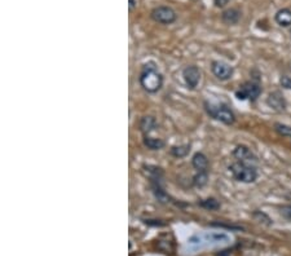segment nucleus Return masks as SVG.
<instances>
[{"instance_id": "obj_1", "label": "nucleus", "mask_w": 291, "mask_h": 256, "mask_svg": "<svg viewBox=\"0 0 291 256\" xmlns=\"http://www.w3.org/2000/svg\"><path fill=\"white\" fill-rule=\"evenodd\" d=\"M140 85L147 93H155L162 88L163 85V76L158 72L157 65L154 62H147L141 70L140 78H139Z\"/></svg>"}, {"instance_id": "obj_2", "label": "nucleus", "mask_w": 291, "mask_h": 256, "mask_svg": "<svg viewBox=\"0 0 291 256\" xmlns=\"http://www.w3.org/2000/svg\"><path fill=\"white\" fill-rule=\"evenodd\" d=\"M229 171L233 179L243 184H251L255 183L257 179L256 168L251 164L242 163V162H234L229 166Z\"/></svg>"}, {"instance_id": "obj_3", "label": "nucleus", "mask_w": 291, "mask_h": 256, "mask_svg": "<svg viewBox=\"0 0 291 256\" xmlns=\"http://www.w3.org/2000/svg\"><path fill=\"white\" fill-rule=\"evenodd\" d=\"M205 109L210 116H213L216 120H220L221 123L232 126L236 122V115L233 113V110L225 104L205 103Z\"/></svg>"}, {"instance_id": "obj_4", "label": "nucleus", "mask_w": 291, "mask_h": 256, "mask_svg": "<svg viewBox=\"0 0 291 256\" xmlns=\"http://www.w3.org/2000/svg\"><path fill=\"white\" fill-rule=\"evenodd\" d=\"M261 92H263V89H261L260 84L251 80V82H245L241 85L240 89L236 92V97L241 101H245V100L256 101Z\"/></svg>"}, {"instance_id": "obj_5", "label": "nucleus", "mask_w": 291, "mask_h": 256, "mask_svg": "<svg viewBox=\"0 0 291 256\" xmlns=\"http://www.w3.org/2000/svg\"><path fill=\"white\" fill-rule=\"evenodd\" d=\"M151 20L158 22V24L162 25H171L174 24L176 18H178V14L172 9L171 7H166V5H159V7H155L154 9L150 12Z\"/></svg>"}, {"instance_id": "obj_6", "label": "nucleus", "mask_w": 291, "mask_h": 256, "mask_svg": "<svg viewBox=\"0 0 291 256\" xmlns=\"http://www.w3.org/2000/svg\"><path fill=\"white\" fill-rule=\"evenodd\" d=\"M233 157L236 158L237 162H242V163L251 164V166H254V164H256L259 162L256 155L246 145H237L234 147V150H233Z\"/></svg>"}, {"instance_id": "obj_7", "label": "nucleus", "mask_w": 291, "mask_h": 256, "mask_svg": "<svg viewBox=\"0 0 291 256\" xmlns=\"http://www.w3.org/2000/svg\"><path fill=\"white\" fill-rule=\"evenodd\" d=\"M211 72H213L214 75L216 78L219 79V80H229L230 78L233 76V68L230 65H228L226 62L223 61H213L211 62Z\"/></svg>"}, {"instance_id": "obj_8", "label": "nucleus", "mask_w": 291, "mask_h": 256, "mask_svg": "<svg viewBox=\"0 0 291 256\" xmlns=\"http://www.w3.org/2000/svg\"><path fill=\"white\" fill-rule=\"evenodd\" d=\"M182 79L189 89H195L201 82V72L197 66H186L182 70Z\"/></svg>"}, {"instance_id": "obj_9", "label": "nucleus", "mask_w": 291, "mask_h": 256, "mask_svg": "<svg viewBox=\"0 0 291 256\" xmlns=\"http://www.w3.org/2000/svg\"><path fill=\"white\" fill-rule=\"evenodd\" d=\"M267 105L276 113H282L286 110L288 103H286L284 95L280 91H274V92H271L268 95Z\"/></svg>"}, {"instance_id": "obj_10", "label": "nucleus", "mask_w": 291, "mask_h": 256, "mask_svg": "<svg viewBox=\"0 0 291 256\" xmlns=\"http://www.w3.org/2000/svg\"><path fill=\"white\" fill-rule=\"evenodd\" d=\"M242 18V12L238 8H228L221 13V21L226 25H237Z\"/></svg>"}, {"instance_id": "obj_11", "label": "nucleus", "mask_w": 291, "mask_h": 256, "mask_svg": "<svg viewBox=\"0 0 291 256\" xmlns=\"http://www.w3.org/2000/svg\"><path fill=\"white\" fill-rule=\"evenodd\" d=\"M274 21L281 28H291V9L290 8H281L274 14Z\"/></svg>"}, {"instance_id": "obj_12", "label": "nucleus", "mask_w": 291, "mask_h": 256, "mask_svg": "<svg viewBox=\"0 0 291 256\" xmlns=\"http://www.w3.org/2000/svg\"><path fill=\"white\" fill-rule=\"evenodd\" d=\"M139 127H140L141 133L146 136L150 132L157 128V120L153 118V116H143L140 120V123H139Z\"/></svg>"}, {"instance_id": "obj_13", "label": "nucleus", "mask_w": 291, "mask_h": 256, "mask_svg": "<svg viewBox=\"0 0 291 256\" xmlns=\"http://www.w3.org/2000/svg\"><path fill=\"white\" fill-rule=\"evenodd\" d=\"M192 164L197 171L209 170V159L203 153H195L192 158Z\"/></svg>"}, {"instance_id": "obj_14", "label": "nucleus", "mask_w": 291, "mask_h": 256, "mask_svg": "<svg viewBox=\"0 0 291 256\" xmlns=\"http://www.w3.org/2000/svg\"><path fill=\"white\" fill-rule=\"evenodd\" d=\"M144 145L150 150H159L165 146L166 144L161 139H155V137H150L149 135H146V136H144Z\"/></svg>"}, {"instance_id": "obj_15", "label": "nucleus", "mask_w": 291, "mask_h": 256, "mask_svg": "<svg viewBox=\"0 0 291 256\" xmlns=\"http://www.w3.org/2000/svg\"><path fill=\"white\" fill-rule=\"evenodd\" d=\"M209 183V174L207 171H198L193 178V185L195 188H203Z\"/></svg>"}, {"instance_id": "obj_16", "label": "nucleus", "mask_w": 291, "mask_h": 256, "mask_svg": "<svg viewBox=\"0 0 291 256\" xmlns=\"http://www.w3.org/2000/svg\"><path fill=\"white\" fill-rule=\"evenodd\" d=\"M253 218L255 219V221H257L259 224H263V225L265 226L273 225V220H272V219L263 211L253 212Z\"/></svg>"}, {"instance_id": "obj_17", "label": "nucleus", "mask_w": 291, "mask_h": 256, "mask_svg": "<svg viewBox=\"0 0 291 256\" xmlns=\"http://www.w3.org/2000/svg\"><path fill=\"white\" fill-rule=\"evenodd\" d=\"M189 150H190V145H179L171 147V154L176 158H184L188 155Z\"/></svg>"}, {"instance_id": "obj_18", "label": "nucleus", "mask_w": 291, "mask_h": 256, "mask_svg": "<svg viewBox=\"0 0 291 256\" xmlns=\"http://www.w3.org/2000/svg\"><path fill=\"white\" fill-rule=\"evenodd\" d=\"M201 207L206 210H210V211H215V210L220 209V203L219 201H216L215 198H207V199H202V201L198 203Z\"/></svg>"}, {"instance_id": "obj_19", "label": "nucleus", "mask_w": 291, "mask_h": 256, "mask_svg": "<svg viewBox=\"0 0 291 256\" xmlns=\"http://www.w3.org/2000/svg\"><path fill=\"white\" fill-rule=\"evenodd\" d=\"M274 131H276L280 136L291 137V126H288V124L276 123L274 124Z\"/></svg>"}, {"instance_id": "obj_20", "label": "nucleus", "mask_w": 291, "mask_h": 256, "mask_svg": "<svg viewBox=\"0 0 291 256\" xmlns=\"http://www.w3.org/2000/svg\"><path fill=\"white\" fill-rule=\"evenodd\" d=\"M280 212H281V215L284 216L286 220L291 221V205L282 206L281 209H280Z\"/></svg>"}, {"instance_id": "obj_21", "label": "nucleus", "mask_w": 291, "mask_h": 256, "mask_svg": "<svg viewBox=\"0 0 291 256\" xmlns=\"http://www.w3.org/2000/svg\"><path fill=\"white\" fill-rule=\"evenodd\" d=\"M280 84L285 89H291V76L282 75L281 79H280Z\"/></svg>"}, {"instance_id": "obj_22", "label": "nucleus", "mask_w": 291, "mask_h": 256, "mask_svg": "<svg viewBox=\"0 0 291 256\" xmlns=\"http://www.w3.org/2000/svg\"><path fill=\"white\" fill-rule=\"evenodd\" d=\"M229 1L230 0H214V4L216 8H225L229 4Z\"/></svg>"}, {"instance_id": "obj_23", "label": "nucleus", "mask_w": 291, "mask_h": 256, "mask_svg": "<svg viewBox=\"0 0 291 256\" xmlns=\"http://www.w3.org/2000/svg\"><path fill=\"white\" fill-rule=\"evenodd\" d=\"M137 1L136 0H128V7H130V10H134L135 7H136Z\"/></svg>"}, {"instance_id": "obj_24", "label": "nucleus", "mask_w": 291, "mask_h": 256, "mask_svg": "<svg viewBox=\"0 0 291 256\" xmlns=\"http://www.w3.org/2000/svg\"><path fill=\"white\" fill-rule=\"evenodd\" d=\"M289 34H290V38H291V28H290V30H289Z\"/></svg>"}]
</instances>
